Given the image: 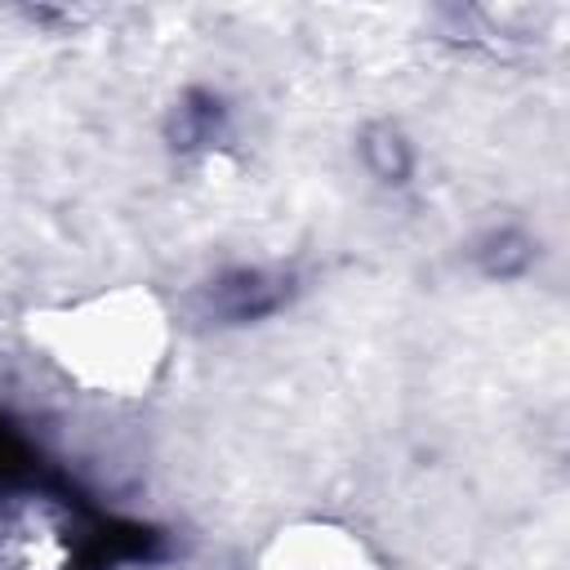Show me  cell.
I'll return each mask as SVG.
<instances>
[{"mask_svg": "<svg viewBox=\"0 0 570 570\" xmlns=\"http://www.w3.org/2000/svg\"><path fill=\"white\" fill-rule=\"evenodd\" d=\"M294 272L285 267H232L205 285L200 312L218 325H249L276 316L294 298Z\"/></svg>", "mask_w": 570, "mask_h": 570, "instance_id": "obj_1", "label": "cell"}, {"mask_svg": "<svg viewBox=\"0 0 570 570\" xmlns=\"http://www.w3.org/2000/svg\"><path fill=\"white\" fill-rule=\"evenodd\" d=\"M0 490H36V494H45V499H58V503H67V508H76V503H85V494L0 414Z\"/></svg>", "mask_w": 570, "mask_h": 570, "instance_id": "obj_2", "label": "cell"}, {"mask_svg": "<svg viewBox=\"0 0 570 570\" xmlns=\"http://www.w3.org/2000/svg\"><path fill=\"white\" fill-rule=\"evenodd\" d=\"M223 134H227V107H223V98H218L214 89H187V94L174 102L169 120H165V138H169V147H178V151L209 147V142H218Z\"/></svg>", "mask_w": 570, "mask_h": 570, "instance_id": "obj_3", "label": "cell"}, {"mask_svg": "<svg viewBox=\"0 0 570 570\" xmlns=\"http://www.w3.org/2000/svg\"><path fill=\"white\" fill-rule=\"evenodd\" d=\"M361 160L387 187H401L414 174V151H410V142H405V134L396 125H370L361 134Z\"/></svg>", "mask_w": 570, "mask_h": 570, "instance_id": "obj_4", "label": "cell"}, {"mask_svg": "<svg viewBox=\"0 0 570 570\" xmlns=\"http://www.w3.org/2000/svg\"><path fill=\"white\" fill-rule=\"evenodd\" d=\"M530 258H534V245L517 227H494V232H485L476 240V263H481L485 276H499V281L521 276L530 267Z\"/></svg>", "mask_w": 570, "mask_h": 570, "instance_id": "obj_5", "label": "cell"}]
</instances>
